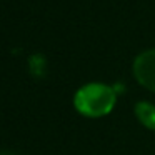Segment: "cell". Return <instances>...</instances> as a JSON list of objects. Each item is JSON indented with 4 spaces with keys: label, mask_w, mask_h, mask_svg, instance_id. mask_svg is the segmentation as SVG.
Segmentation results:
<instances>
[{
    "label": "cell",
    "mask_w": 155,
    "mask_h": 155,
    "mask_svg": "<svg viewBox=\"0 0 155 155\" xmlns=\"http://www.w3.org/2000/svg\"><path fill=\"white\" fill-rule=\"evenodd\" d=\"M134 75L143 87L155 92V48L142 52L135 58Z\"/></svg>",
    "instance_id": "cell-2"
},
{
    "label": "cell",
    "mask_w": 155,
    "mask_h": 155,
    "mask_svg": "<svg viewBox=\"0 0 155 155\" xmlns=\"http://www.w3.org/2000/svg\"><path fill=\"white\" fill-rule=\"evenodd\" d=\"M135 115L143 127L155 130V105L148 102H138L135 105Z\"/></svg>",
    "instance_id": "cell-3"
},
{
    "label": "cell",
    "mask_w": 155,
    "mask_h": 155,
    "mask_svg": "<svg viewBox=\"0 0 155 155\" xmlns=\"http://www.w3.org/2000/svg\"><path fill=\"white\" fill-rule=\"evenodd\" d=\"M75 108L85 117H104L115 105V92L104 84H87L75 94Z\"/></svg>",
    "instance_id": "cell-1"
}]
</instances>
